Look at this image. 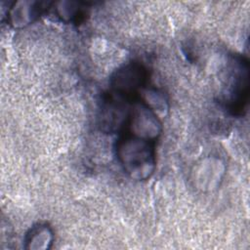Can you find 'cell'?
<instances>
[{"label": "cell", "instance_id": "2", "mask_svg": "<svg viewBox=\"0 0 250 250\" xmlns=\"http://www.w3.org/2000/svg\"><path fill=\"white\" fill-rule=\"evenodd\" d=\"M159 122L146 107L140 106L132 115V128L140 138L152 140L159 133Z\"/></svg>", "mask_w": 250, "mask_h": 250}, {"label": "cell", "instance_id": "4", "mask_svg": "<svg viewBox=\"0 0 250 250\" xmlns=\"http://www.w3.org/2000/svg\"><path fill=\"white\" fill-rule=\"evenodd\" d=\"M52 231L46 226H37L30 229V232L27 234L26 243L28 248L34 249H44L49 248V244L52 243Z\"/></svg>", "mask_w": 250, "mask_h": 250}, {"label": "cell", "instance_id": "1", "mask_svg": "<svg viewBox=\"0 0 250 250\" xmlns=\"http://www.w3.org/2000/svg\"><path fill=\"white\" fill-rule=\"evenodd\" d=\"M118 157L132 178L143 180L152 173L154 151L150 140L140 137L125 138L118 146Z\"/></svg>", "mask_w": 250, "mask_h": 250}, {"label": "cell", "instance_id": "3", "mask_svg": "<svg viewBox=\"0 0 250 250\" xmlns=\"http://www.w3.org/2000/svg\"><path fill=\"white\" fill-rule=\"evenodd\" d=\"M144 79V69L142 66L128 64L116 72L113 78V87L119 93H130L139 88Z\"/></svg>", "mask_w": 250, "mask_h": 250}]
</instances>
